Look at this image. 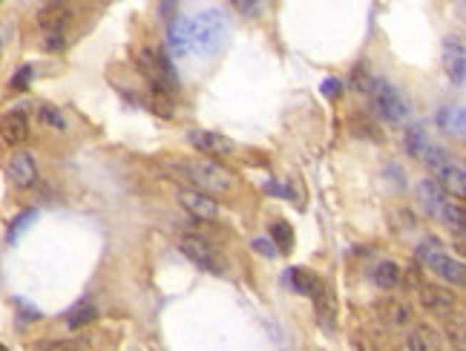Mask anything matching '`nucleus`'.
Returning a JSON list of instances; mask_svg holds the SVG:
<instances>
[{"label":"nucleus","instance_id":"f257e3e1","mask_svg":"<svg viewBox=\"0 0 466 351\" xmlns=\"http://www.w3.org/2000/svg\"><path fill=\"white\" fill-rule=\"evenodd\" d=\"M224 41V21L219 12L207 9L196 18H173L167 26V43L176 55H210Z\"/></svg>","mask_w":466,"mask_h":351},{"label":"nucleus","instance_id":"f03ea898","mask_svg":"<svg viewBox=\"0 0 466 351\" xmlns=\"http://www.w3.org/2000/svg\"><path fill=\"white\" fill-rule=\"evenodd\" d=\"M176 173L193 182L202 193H227L233 187V173L210 159H182L176 164Z\"/></svg>","mask_w":466,"mask_h":351},{"label":"nucleus","instance_id":"7ed1b4c3","mask_svg":"<svg viewBox=\"0 0 466 351\" xmlns=\"http://www.w3.org/2000/svg\"><path fill=\"white\" fill-rule=\"evenodd\" d=\"M366 98H368L371 112H374L377 118L388 121V124H403V121L412 115V104L400 95L398 87H392L388 81L374 78L371 87H368V93H366Z\"/></svg>","mask_w":466,"mask_h":351},{"label":"nucleus","instance_id":"20e7f679","mask_svg":"<svg viewBox=\"0 0 466 351\" xmlns=\"http://www.w3.org/2000/svg\"><path fill=\"white\" fill-rule=\"evenodd\" d=\"M418 259H420L423 265H429L437 276H443L446 283L466 285V262L449 256V253L443 251V245H440L435 236H429V239H423V242L418 245Z\"/></svg>","mask_w":466,"mask_h":351},{"label":"nucleus","instance_id":"39448f33","mask_svg":"<svg viewBox=\"0 0 466 351\" xmlns=\"http://www.w3.org/2000/svg\"><path fill=\"white\" fill-rule=\"evenodd\" d=\"M179 251H182L193 265H199V268L207 271V273H222V271H224V265H222L216 248H213L207 239H202V236H182V239H179Z\"/></svg>","mask_w":466,"mask_h":351},{"label":"nucleus","instance_id":"423d86ee","mask_svg":"<svg viewBox=\"0 0 466 351\" xmlns=\"http://www.w3.org/2000/svg\"><path fill=\"white\" fill-rule=\"evenodd\" d=\"M4 173H6V179H9L15 187H32V184H35V179H38L35 159H32L29 153H24V150L9 153L6 164H4Z\"/></svg>","mask_w":466,"mask_h":351},{"label":"nucleus","instance_id":"0eeeda50","mask_svg":"<svg viewBox=\"0 0 466 351\" xmlns=\"http://www.w3.org/2000/svg\"><path fill=\"white\" fill-rule=\"evenodd\" d=\"M420 305H423L429 314H435V317H449V314H455V308H457V297H455L449 288H443V285L426 283V285L420 288Z\"/></svg>","mask_w":466,"mask_h":351},{"label":"nucleus","instance_id":"6e6552de","mask_svg":"<svg viewBox=\"0 0 466 351\" xmlns=\"http://www.w3.org/2000/svg\"><path fill=\"white\" fill-rule=\"evenodd\" d=\"M314 311H317V320H320V328L323 331H334L337 328V314H340V300H337V291L323 283V288L317 291L314 297Z\"/></svg>","mask_w":466,"mask_h":351},{"label":"nucleus","instance_id":"1a4fd4ad","mask_svg":"<svg viewBox=\"0 0 466 351\" xmlns=\"http://www.w3.org/2000/svg\"><path fill=\"white\" fill-rule=\"evenodd\" d=\"M374 314H377V320H380L383 325H388V328H406V325L412 323V308H409V303L395 300V297L380 300V303L374 305Z\"/></svg>","mask_w":466,"mask_h":351},{"label":"nucleus","instance_id":"9d476101","mask_svg":"<svg viewBox=\"0 0 466 351\" xmlns=\"http://www.w3.org/2000/svg\"><path fill=\"white\" fill-rule=\"evenodd\" d=\"M187 142L204 153V156H227L233 153V142L227 135H219V132H210V130H193L187 132Z\"/></svg>","mask_w":466,"mask_h":351},{"label":"nucleus","instance_id":"9b49d317","mask_svg":"<svg viewBox=\"0 0 466 351\" xmlns=\"http://www.w3.org/2000/svg\"><path fill=\"white\" fill-rule=\"evenodd\" d=\"M179 201L185 204V210H190V214L196 219H216L219 216V201L210 196V193H202V190H179Z\"/></svg>","mask_w":466,"mask_h":351},{"label":"nucleus","instance_id":"f8f14e48","mask_svg":"<svg viewBox=\"0 0 466 351\" xmlns=\"http://www.w3.org/2000/svg\"><path fill=\"white\" fill-rule=\"evenodd\" d=\"M443 69L455 84H460L466 78V49L455 35L443 38Z\"/></svg>","mask_w":466,"mask_h":351},{"label":"nucleus","instance_id":"ddd939ff","mask_svg":"<svg viewBox=\"0 0 466 351\" xmlns=\"http://www.w3.org/2000/svg\"><path fill=\"white\" fill-rule=\"evenodd\" d=\"M72 21V6L69 4H49L38 12V26L49 35H63V29L69 26Z\"/></svg>","mask_w":466,"mask_h":351},{"label":"nucleus","instance_id":"4468645a","mask_svg":"<svg viewBox=\"0 0 466 351\" xmlns=\"http://www.w3.org/2000/svg\"><path fill=\"white\" fill-rule=\"evenodd\" d=\"M418 201L423 204L426 214H432V216H437V219H440V214H443V207L449 204L443 184L435 182V179H423V182H418Z\"/></svg>","mask_w":466,"mask_h":351},{"label":"nucleus","instance_id":"2eb2a0df","mask_svg":"<svg viewBox=\"0 0 466 351\" xmlns=\"http://www.w3.org/2000/svg\"><path fill=\"white\" fill-rule=\"evenodd\" d=\"M406 345H409V351H443L440 334H437L432 325H415V328L409 331Z\"/></svg>","mask_w":466,"mask_h":351},{"label":"nucleus","instance_id":"dca6fc26","mask_svg":"<svg viewBox=\"0 0 466 351\" xmlns=\"http://www.w3.org/2000/svg\"><path fill=\"white\" fill-rule=\"evenodd\" d=\"M288 279H291L294 291H299V294H305V297H311V300H314L317 291L323 288V279H320L314 271H305V268H291V271H288Z\"/></svg>","mask_w":466,"mask_h":351},{"label":"nucleus","instance_id":"f3484780","mask_svg":"<svg viewBox=\"0 0 466 351\" xmlns=\"http://www.w3.org/2000/svg\"><path fill=\"white\" fill-rule=\"evenodd\" d=\"M29 138V124H26V118L21 115V112H6L4 115V142L6 145H24Z\"/></svg>","mask_w":466,"mask_h":351},{"label":"nucleus","instance_id":"a211bd4d","mask_svg":"<svg viewBox=\"0 0 466 351\" xmlns=\"http://www.w3.org/2000/svg\"><path fill=\"white\" fill-rule=\"evenodd\" d=\"M371 279H374V285L377 288H383V291H392V288H398L400 283H403V271L395 265V262H380L377 268H374V273H371Z\"/></svg>","mask_w":466,"mask_h":351},{"label":"nucleus","instance_id":"6ab92c4d","mask_svg":"<svg viewBox=\"0 0 466 351\" xmlns=\"http://www.w3.org/2000/svg\"><path fill=\"white\" fill-rule=\"evenodd\" d=\"M446 337L455 351H466V311L446 317Z\"/></svg>","mask_w":466,"mask_h":351},{"label":"nucleus","instance_id":"aec40b11","mask_svg":"<svg viewBox=\"0 0 466 351\" xmlns=\"http://www.w3.org/2000/svg\"><path fill=\"white\" fill-rule=\"evenodd\" d=\"M348 130H351L354 138H371V142H383L380 127L374 121H368V115H363V112H354L348 118Z\"/></svg>","mask_w":466,"mask_h":351},{"label":"nucleus","instance_id":"412c9836","mask_svg":"<svg viewBox=\"0 0 466 351\" xmlns=\"http://www.w3.org/2000/svg\"><path fill=\"white\" fill-rule=\"evenodd\" d=\"M437 182L443 184V190L446 193H455V196H460V199H466V170H460V167H446L440 176H437Z\"/></svg>","mask_w":466,"mask_h":351},{"label":"nucleus","instance_id":"4be33fe9","mask_svg":"<svg viewBox=\"0 0 466 351\" xmlns=\"http://www.w3.org/2000/svg\"><path fill=\"white\" fill-rule=\"evenodd\" d=\"M437 121H440L443 130H449V132L466 138V107H449V110L440 112Z\"/></svg>","mask_w":466,"mask_h":351},{"label":"nucleus","instance_id":"5701e85b","mask_svg":"<svg viewBox=\"0 0 466 351\" xmlns=\"http://www.w3.org/2000/svg\"><path fill=\"white\" fill-rule=\"evenodd\" d=\"M403 145H406V150H409V156L412 159H420L423 162V156H426V150L435 145V142H429V135L423 132V130H406V138H403Z\"/></svg>","mask_w":466,"mask_h":351},{"label":"nucleus","instance_id":"b1692460","mask_svg":"<svg viewBox=\"0 0 466 351\" xmlns=\"http://www.w3.org/2000/svg\"><path fill=\"white\" fill-rule=\"evenodd\" d=\"M440 222H446L452 228V234H463L466 231V204H455L449 201L440 214Z\"/></svg>","mask_w":466,"mask_h":351},{"label":"nucleus","instance_id":"393cba45","mask_svg":"<svg viewBox=\"0 0 466 351\" xmlns=\"http://www.w3.org/2000/svg\"><path fill=\"white\" fill-rule=\"evenodd\" d=\"M95 317H98V311H95L90 303H81V305H75V308L66 314V325H69V328H81V325H90Z\"/></svg>","mask_w":466,"mask_h":351},{"label":"nucleus","instance_id":"a878e982","mask_svg":"<svg viewBox=\"0 0 466 351\" xmlns=\"http://www.w3.org/2000/svg\"><path fill=\"white\" fill-rule=\"evenodd\" d=\"M268 234H271V239L276 242V251H279V253H288V251H291L294 234H291V225H288V222H274V225L268 228Z\"/></svg>","mask_w":466,"mask_h":351},{"label":"nucleus","instance_id":"bb28decb","mask_svg":"<svg viewBox=\"0 0 466 351\" xmlns=\"http://www.w3.org/2000/svg\"><path fill=\"white\" fill-rule=\"evenodd\" d=\"M35 219H38V210H35V207H29V210H24V214H18V216L12 219V225H9V242L18 239Z\"/></svg>","mask_w":466,"mask_h":351},{"label":"nucleus","instance_id":"cd10ccee","mask_svg":"<svg viewBox=\"0 0 466 351\" xmlns=\"http://www.w3.org/2000/svg\"><path fill=\"white\" fill-rule=\"evenodd\" d=\"M32 351H81V342L78 340H41V342H35Z\"/></svg>","mask_w":466,"mask_h":351},{"label":"nucleus","instance_id":"c85d7f7f","mask_svg":"<svg viewBox=\"0 0 466 351\" xmlns=\"http://www.w3.org/2000/svg\"><path fill=\"white\" fill-rule=\"evenodd\" d=\"M38 115H41V121H46V124L55 127V130H63V127H66L61 110H55L52 104H41V107H38Z\"/></svg>","mask_w":466,"mask_h":351},{"label":"nucleus","instance_id":"c756f323","mask_svg":"<svg viewBox=\"0 0 466 351\" xmlns=\"http://www.w3.org/2000/svg\"><path fill=\"white\" fill-rule=\"evenodd\" d=\"M371 81H374V78L366 73V66H363V63H357V66H354V73H351V87H354L357 93H363V95H366V93H368V87H371Z\"/></svg>","mask_w":466,"mask_h":351},{"label":"nucleus","instance_id":"7c9ffc66","mask_svg":"<svg viewBox=\"0 0 466 351\" xmlns=\"http://www.w3.org/2000/svg\"><path fill=\"white\" fill-rule=\"evenodd\" d=\"M354 345L360 351H380L377 334H371V331H354Z\"/></svg>","mask_w":466,"mask_h":351},{"label":"nucleus","instance_id":"2f4dec72","mask_svg":"<svg viewBox=\"0 0 466 351\" xmlns=\"http://www.w3.org/2000/svg\"><path fill=\"white\" fill-rule=\"evenodd\" d=\"M392 225H395L398 231H412V228H415V216L409 214V210L398 207V210H392Z\"/></svg>","mask_w":466,"mask_h":351},{"label":"nucleus","instance_id":"473e14b6","mask_svg":"<svg viewBox=\"0 0 466 351\" xmlns=\"http://www.w3.org/2000/svg\"><path fill=\"white\" fill-rule=\"evenodd\" d=\"M403 283H406V285H412V288H418V291L426 285V283H423V276H420V268H418V265H409V268L403 271Z\"/></svg>","mask_w":466,"mask_h":351},{"label":"nucleus","instance_id":"72a5a7b5","mask_svg":"<svg viewBox=\"0 0 466 351\" xmlns=\"http://www.w3.org/2000/svg\"><path fill=\"white\" fill-rule=\"evenodd\" d=\"M340 93H343V84L337 78H326L323 81V95L326 98H340Z\"/></svg>","mask_w":466,"mask_h":351},{"label":"nucleus","instance_id":"f704fd0d","mask_svg":"<svg viewBox=\"0 0 466 351\" xmlns=\"http://www.w3.org/2000/svg\"><path fill=\"white\" fill-rule=\"evenodd\" d=\"M26 81H29V66H24L21 73L12 78V90H26Z\"/></svg>","mask_w":466,"mask_h":351},{"label":"nucleus","instance_id":"c9c22d12","mask_svg":"<svg viewBox=\"0 0 466 351\" xmlns=\"http://www.w3.org/2000/svg\"><path fill=\"white\" fill-rule=\"evenodd\" d=\"M452 248H455L460 256H466V231H463V234H452Z\"/></svg>","mask_w":466,"mask_h":351},{"label":"nucleus","instance_id":"e433bc0d","mask_svg":"<svg viewBox=\"0 0 466 351\" xmlns=\"http://www.w3.org/2000/svg\"><path fill=\"white\" fill-rule=\"evenodd\" d=\"M63 46H66V43H63V35H49V38H46V49H49V52H61Z\"/></svg>","mask_w":466,"mask_h":351},{"label":"nucleus","instance_id":"4c0bfd02","mask_svg":"<svg viewBox=\"0 0 466 351\" xmlns=\"http://www.w3.org/2000/svg\"><path fill=\"white\" fill-rule=\"evenodd\" d=\"M237 12H242V15H259L262 6L259 4H237Z\"/></svg>","mask_w":466,"mask_h":351},{"label":"nucleus","instance_id":"58836bf2","mask_svg":"<svg viewBox=\"0 0 466 351\" xmlns=\"http://www.w3.org/2000/svg\"><path fill=\"white\" fill-rule=\"evenodd\" d=\"M254 248H257L259 253H268V256L279 253V251H274V245H271V242H265V239H257V242H254Z\"/></svg>","mask_w":466,"mask_h":351},{"label":"nucleus","instance_id":"ea45409f","mask_svg":"<svg viewBox=\"0 0 466 351\" xmlns=\"http://www.w3.org/2000/svg\"><path fill=\"white\" fill-rule=\"evenodd\" d=\"M0 351H9V348H0Z\"/></svg>","mask_w":466,"mask_h":351}]
</instances>
